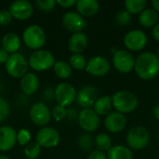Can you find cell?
<instances>
[{
	"instance_id": "obj_22",
	"label": "cell",
	"mask_w": 159,
	"mask_h": 159,
	"mask_svg": "<svg viewBox=\"0 0 159 159\" xmlns=\"http://www.w3.org/2000/svg\"><path fill=\"white\" fill-rule=\"evenodd\" d=\"M1 45L4 50L7 53L13 54L16 53L20 47V38L14 33H7L2 37Z\"/></svg>"
},
{
	"instance_id": "obj_23",
	"label": "cell",
	"mask_w": 159,
	"mask_h": 159,
	"mask_svg": "<svg viewBox=\"0 0 159 159\" xmlns=\"http://www.w3.org/2000/svg\"><path fill=\"white\" fill-rule=\"evenodd\" d=\"M158 13L153 8H145L139 16V21L145 28L155 27L158 23Z\"/></svg>"
},
{
	"instance_id": "obj_6",
	"label": "cell",
	"mask_w": 159,
	"mask_h": 159,
	"mask_svg": "<svg viewBox=\"0 0 159 159\" xmlns=\"http://www.w3.org/2000/svg\"><path fill=\"white\" fill-rule=\"evenodd\" d=\"M150 142V134L148 130L143 127L132 128L127 135V143L131 149L142 150Z\"/></svg>"
},
{
	"instance_id": "obj_46",
	"label": "cell",
	"mask_w": 159,
	"mask_h": 159,
	"mask_svg": "<svg viewBox=\"0 0 159 159\" xmlns=\"http://www.w3.org/2000/svg\"><path fill=\"white\" fill-rule=\"evenodd\" d=\"M3 89H4V86H3V83H2V81L0 80V93L2 92Z\"/></svg>"
},
{
	"instance_id": "obj_10",
	"label": "cell",
	"mask_w": 159,
	"mask_h": 159,
	"mask_svg": "<svg viewBox=\"0 0 159 159\" xmlns=\"http://www.w3.org/2000/svg\"><path fill=\"white\" fill-rule=\"evenodd\" d=\"M35 142L44 148L55 147L60 143V133L52 127H43L37 131Z\"/></svg>"
},
{
	"instance_id": "obj_7",
	"label": "cell",
	"mask_w": 159,
	"mask_h": 159,
	"mask_svg": "<svg viewBox=\"0 0 159 159\" xmlns=\"http://www.w3.org/2000/svg\"><path fill=\"white\" fill-rule=\"evenodd\" d=\"M29 116L35 126L43 127L50 121L51 111L44 102H38L31 106Z\"/></svg>"
},
{
	"instance_id": "obj_16",
	"label": "cell",
	"mask_w": 159,
	"mask_h": 159,
	"mask_svg": "<svg viewBox=\"0 0 159 159\" xmlns=\"http://www.w3.org/2000/svg\"><path fill=\"white\" fill-rule=\"evenodd\" d=\"M97 95L98 92L96 88L90 85H87L81 88L79 91L76 93L75 101L81 107H83V109L90 108L94 105L95 102L97 101Z\"/></svg>"
},
{
	"instance_id": "obj_26",
	"label": "cell",
	"mask_w": 159,
	"mask_h": 159,
	"mask_svg": "<svg viewBox=\"0 0 159 159\" xmlns=\"http://www.w3.org/2000/svg\"><path fill=\"white\" fill-rule=\"evenodd\" d=\"M54 73L56 74V75L61 79H66L68 77L71 76L72 75V67L71 65L63 61H58L55 62L54 66Z\"/></svg>"
},
{
	"instance_id": "obj_28",
	"label": "cell",
	"mask_w": 159,
	"mask_h": 159,
	"mask_svg": "<svg viewBox=\"0 0 159 159\" xmlns=\"http://www.w3.org/2000/svg\"><path fill=\"white\" fill-rule=\"evenodd\" d=\"M94 144L96 145L98 150L102 152H105L112 147V140L109 137V135L105 133H100L95 137Z\"/></svg>"
},
{
	"instance_id": "obj_31",
	"label": "cell",
	"mask_w": 159,
	"mask_h": 159,
	"mask_svg": "<svg viewBox=\"0 0 159 159\" xmlns=\"http://www.w3.org/2000/svg\"><path fill=\"white\" fill-rule=\"evenodd\" d=\"M94 144V140L90 134H82L78 139V145L84 152L91 151Z\"/></svg>"
},
{
	"instance_id": "obj_2",
	"label": "cell",
	"mask_w": 159,
	"mask_h": 159,
	"mask_svg": "<svg viewBox=\"0 0 159 159\" xmlns=\"http://www.w3.org/2000/svg\"><path fill=\"white\" fill-rule=\"evenodd\" d=\"M112 103L116 112L121 114H129L138 107V98L129 91H118L113 94Z\"/></svg>"
},
{
	"instance_id": "obj_40",
	"label": "cell",
	"mask_w": 159,
	"mask_h": 159,
	"mask_svg": "<svg viewBox=\"0 0 159 159\" xmlns=\"http://www.w3.org/2000/svg\"><path fill=\"white\" fill-rule=\"evenodd\" d=\"M88 159H107V155L100 150H94L89 154Z\"/></svg>"
},
{
	"instance_id": "obj_35",
	"label": "cell",
	"mask_w": 159,
	"mask_h": 159,
	"mask_svg": "<svg viewBox=\"0 0 159 159\" xmlns=\"http://www.w3.org/2000/svg\"><path fill=\"white\" fill-rule=\"evenodd\" d=\"M66 111H67V109L65 107H62V106L57 104L51 110V116L56 121H61L66 117Z\"/></svg>"
},
{
	"instance_id": "obj_34",
	"label": "cell",
	"mask_w": 159,
	"mask_h": 159,
	"mask_svg": "<svg viewBox=\"0 0 159 159\" xmlns=\"http://www.w3.org/2000/svg\"><path fill=\"white\" fill-rule=\"evenodd\" d=\"M10 114L9 103L4 98L0 97V122L5 121Z\"/></svg>"
},
{
	"instance_id": "obj_30",
	"label": "cell",
	"mask_w": 159,
	"mask_h": 159,
	"mask_svg": "<svg viewBox=\"0 0 159 159\" xmlns=\"http://www.w3.org/2000/svg\"><path fill=\"white\" fill-rule=\"evenodd\" d=\"M70 65L72 68L75 70H84L87 67V61L86 58L82 54H73L70 57Z\"/></svg>"
},
{
	"instance_id": "obj_18",
	"label": "cell",
	"mask_w": 159,
	"mask_h": 159,
	"mask_svg": "<svg viewBox=\"0 0 159 159\" xmlns=\"http://www.w3.org/2000/svg\"><path fill=\"white\" fill-rule=\"evenodd\" d=\"M17 143V132L10 126L0 127V151L7 152Z\"/></svg>"
},
{
	"instance_id": "obj_19",
	"label": "cell",
	"mask_w": 159,
	"mask_h": 159,
	"mask_svg": "<svg viewBox=\"0 0 159 159\" xmlns=\"http://www.w3.org/2000/svg\"><path fill=\"white\" fill-rule=\"evenodd\" d=\"M20 89L24 95L31 96L36 92L39 87V79L34 73H27L20 78Z\"/></svg>"
},
{
	"instance_id": "obj_11",
	"label": "cell",
	"mask_w": 159,
	"mask_h": 159,
	"mask_svg": "<svg viewBox=\"0 0 159 159\" xmlns=\"http://www.w3.org/2000/svg\"><path fill=\"white\" fill-rule=\"evenodd\" d=\"M78 123L82 129L87 132L95 131L100 125V117L91 108H85L79 112Z\"/></svg>"
},
{
	"instance_id": "obj_12",
	"label": "cell",
	"mask_w": 159,
	"mask_h": 159,
	"mask_svg": "<svg viewBox=\"0 0 159 159\" xmlns=\"http://www.w3.org/2000/svg\"><path fill=\"white\" fill-rule=\"evenodd\" d=\"M124 44L129 50H142L147 44V35L141 30H131L125 35Z\"/></svg>"
},
{
	"instance_id": "obj_17",
	"label": "cell",
	"mask_w": 159,
	"mask_h": 159,
	"mask_svg": "<svg viewBox=\"0 0 159 159\" xmlns=\"http://www.w3.org/2000/svg\"><path fill=\"white\" fill-rule=\"evenodd\" d=\"M127 125L126 116L118 112H111L104 119L105 129L112 133H118L122 131Z\"/></svg>"
},
{
	"instance_id": "obj_25",
	"label": "cell",
	"mask_w": 159,
	"mask_h": 159,
	"mask_svg": "<svg viewBox=\"0 0 159 159\" xmlns=\"http://www.w3.org/2000/svg\"><path fill=\"white\" fill-rule=\"evenodd\" d=\"M113 107L112 98L110 96H102L97 99L93 105V110L98 116H107Z\"/></svg>"
},
{
	"instance_id": "obj_37",
	"label": "cell",
	"mask_w": 159,
	"mask_h": 159,
	"mask_svg": "<svg viewBox=\"0 0 159 159\" xmlns=\"http://www.w3.org/2000/svg\"><path fill=\"white\" fill-rule=\"evenodd\" d=\"M41 98L44 102H52L55 99V89L52 87H47L42 91Z\"/></svg>"
},
{
	"instance_id": "obj_44",
	"label": "cell",
	"mask_w": 159,
	"mask_h": 159,
	"mask_svg": "<svg viewBox=\"0 0 159 159\" xmlns=\"http://www.w3.org/2000/svg\"><path fill=\"white\" fill-rule=\"evenodd\" d=\"M152 6H153V9H155L157 13H159V0H153Z\"/></svg>"
},
{
	"instance_id": "obj_3",
	"label": "cell",
	"mask_w": 159,
	"mask_h": 159,
	"mask_svg": "<svg viewBox=\"0 0 159 159\" xmlns=\"http://www.w3.org/2000/svg\"><path fill=\"white\" fill-rule=\"evenodd\" d=\"M53 54L46 49H38L33 52L29 58V66L34 71L42 72L50 69L55 64Z\"/></svg>"
},
{
	"instance_id": "obj_8",
	"label": "cell",
	"mask_w": 159,
	"mask_h": 159,
	"mask_svg": "<svg viewBox=\"0 0 159 159\" xmlns=\"http://www.w3.org/2000/svg\"><path fill=\"white\" fill-rule=\"evenodd\" d=\"M55 100L58 105L65 108L70 106L76 100L75 89L69 83H60L55 88Z\"/></svg>"
},
{
	"instance_id": "obj_27",
	"label": "cell",
	"mask_w": 159,
	"mask_h": 159,
	"mask_svg": "<svg viewBox=\"0 0 159 159\" xmlns=\"http://www.w3.org/2000/svg\"><path fill=\"white\" fill-rule=\"evenodd\" d=\"M147 5L146 0H126L125 1V7L126 10L129 14H137L142 13Z\"/></svg>"
},
{
	"instance_id": "obj_15",
	"label": "cell",
	"mask_w": 159,
	"mask_h": 159,
	"mask_svg": "<svg viewBox=\"0 0 159 159\" xmlns=\"http://www.w3.org/2000/svg\"><path fill=\"white\" fill-rule=\"evenodd\" d=\"M8 11L13 18L23 20L29 19L33 15L34 7L29 1L17 0L10 4Z\"/></svg>"
},
{
	"instance_id": "obj_13",
	"label": "cell",
	"mask_w": 159,
	"mask_h": 159,
	"mask_svg": "<svg viewBox=\"0 0 159 159\" xmlns=\"http://www.w3.org/2000/svg\"><path fill=\"white\" fill-rule=\"evenodd\" d=\"M61 20L63 27L67 31L74 34L82 32V30L87 26V21L85 20L84 17H82L78 12L75 11H68L64 13Z\"/></svg>"
},
{
	"instance_id": "obj_45",
	"label": "cell",
	"mask_w": 159,
	"mask_h": 159,
	"mask_svg": "<svg viewBox=\"0 0 159 159\" xmlns=\"http://www.w3.org/2000/svg\"><path fill=\"white\" fill-rule=\"evenodd\" d=\"M153 114H154L155 117H156L157 120H159V104H157V105L154 108Z\"/></svg>"
},
{
	"instance_id": "obj_20",
	"label": "cell",
	"mask_w": 159,
	"mask_h": 159,
	"mask_svg": "<svg viewBox=\"0 0 159 159\" xmlns=\"http://www.w3.org/2000/svg\"><path fill=\"white\" fill-rule=\"evenodd\" d=\"M88 37L86 34L80 32L73 34L68 41V48L73 54H81L88 47Z\"/></svg>"
},
{
	"instance_id": "obj_21",
	"label": "cell",
	"mask_w": 159,
	"mask_h": 159,
	"mask_svg": "<svg viewBox=\"0 0 159 159\" xmlns=\"http://www.w3.org/2000/svg\"><path fill=\"white\" fill-rule=\"evenodd\" d=\"M75 6L77 12L82 17H92L100 9V4L97 0H78Z\"/></svg>"
},
{
	"instance_id": "obj_48",
	"label": "cell",
	"mask_w": 159,
	"mask_h": 159,
	"mask_svg": "<svg viewBox=\"0 0 159 159\" xmlns=\"http://www.w3.org/2000/svg\"><path fill=\"white\" fill-rule=\"evenodd\" d=\"M157 57H158V59H159V48H158V49H157Z\"/></svg>"
},
{
	"instance_id": "obj_38",
	"label": "cell",
	"mask_w": 159,
	"mask_h": 159,
	"mask_svg": "<svg viewBox=\"0 0 159 159\" xmlns=\"http://www.w3.org/2000/svg\"><path fill=\"white\" fill-rule=\"evenodd\" d=\"M12 16L10 14V12L8 10H0V25L2 26H6L8 25L11 20H12Z\"/></svg>"
},
{
	"instance_id": "obj_24",
	"label": "cell",
	"mask_w": 159,
	"mask_h": 159,
	"mask_svg": "<svg viewBox=\"0 0 159 159\" xmlns=\"http://www.w3.org/2000/svg\"><path fill=\"white\" fill-rule=\"evenodd\" d=\"M133 155L129 148L124 145L112 146L107 151V159H132Z\"/></svg>"
},
{
	"instance_id": "obj_9",
	"label": "cell",
	"mask_w": 159,
	"mask_h": 159,
	"mask_svg": "<svg viewBox=\"0 0 159 159\" xmlns=\"http://www.w3.org/2000/svg\"><path fill=\"white\" fill-rule=\"evenodd\" d=\"M113 63L118 72L128 74L134 69L135 59L129 50L120 49L114 53Z\"/></svg>"
},
{
	"instance_id": "obj_14",
	"label": "cell",
	"mask_w": 159,
	"mask_h": 159,
	"mask_svg": "<svg viewBox=\"0 0 159 159\" xmlns=\"http://www.w3.org/2000/svg\"><path fill=\"white\" fill-rule=\"evenodd\" d=\"M110 67V62L106 58L95 56L88 61L86 71L94 76H104L109 73Z\"/></svg>"
},
{
	"instance_id": "obj_5",
	"label": "cell",
	"mask_w": 159,
	"mask_h": 159,
	"mask_svg": "<svg viewBox=\"0 0 159 159\" xmlns=\"http://www.w3.org/2000/svg\"><path fill=\"white\" fill-rule=\"evenodd\" d=\"M22 40L29 48L38 50L46 43L45 31L38 25H30L23 31Z\"/></svg>"
},
{
	"instance_id": "obj_41",
	"label": "cell",
	"mask_w": 159,
	"mask_h": 159,
	"mask_svg": "<svg viewBox=\"0 0 159 159\" xmlns=\"http://www.w3.org/2000/svg\"><path fill=\"white\" fill-rule=\"evenodd\" d=\"M57 4L64 8H69V7L76 5V1L75 0H59V1H57Z\"/></svg>"
},
{
	"instance_id": "obj_29",
	"label": "cell",
	"mask_w": 159,
	"mask_h": 159,
	"mask_svg": "<svg viewBox=\"0 0 159 159\" xmlns=\"http://www.w3.org/2000/svg\"><path fill=\"white\" fill-rule=\"evenodd\" d=\"M41 153V146L36 142L29 143L24 148V156L28 159H35Z\"/></svg>"
},
{
	"instance_id": "obj_43",
	"label": "cell",
	"mask_w": 159,
	"mask_h": 159,
	"mask_svg": "<svg viewBox=\"0 0 159 159\" xmlns=\"http://www.w3.org/2000/svg\"><path fill=\"white\" fill-rule=\"evenodd\" d=\"M152 34H153V36H154V38H155L156 40L159 41V22L155 26V27H153Z\"/></svg>"
},
{
	"instance_id": "obj_33",
	"label": "cell",
	"mask_w": 159,
	"mask_h": 159,
	"mask_svg": "<svg viewBox=\"0 0 159 159\" xmlns=\"http://www.w3.org/2000/svg\"><path fill=\"white\" fill-rule=\"evenodd\" d=\"M35 5L38 7V9L42 10V11H51L55 8L56 5H57V1L55 0H36L35 1Z\"/></svg>"
},
{
	"instance_id": "obj_1",
	"label": "cell",
	"mask_w": 159,
	"mask_h": 159,
	"mask_svg": "<svg viewBox=\"0 0 159 159\" xmlns=\"http://www.w3.org/2000/svg\"><path fill=\"white\" fill-rule=\"evenodd\" d=\"M134 70L143 80H152L159 74L158 57L152 52H143L135 59Z\"/></svg>"
},
{
	"instance_id": "obj_39",
	"label": "cell",
	"mask_w": 159,
	"mask_h": 159,
	"mask_svg": "<svg viewBox=\"0 0 159 159\" xmlns=\"http://www.w3.org/2000/svg\"><path fill=\"white\" fill-rule=\"evenodd\" d=\"M78 116H79V113L75 108H68L66 111V117L71 121L78 120Z\"/></svg>"
},
{
	"instance_id": "obj_36",
	"label": "cell",
	"mask_w": 159,
	"mask_h": 159,
	"mask_svg": "<svg viewBox=\"0 0 159 159\" xmlns=\"http://www.w3.org/2000/svg\"><path fill=\"white\" fill-rule=\"evenodd\" d=\"M116 20L120 25H128L131 21V14H129L127 10H121L116 14Z\"/></svg>"
},
{
	"instance_id": "obj_32",
	"label": "cell",
	"mask_w": 159,
	"mask_h": 159,
	"mask_svg": "<svg viewBox=\"0 0 159 159\" xmlns=\"http://www.w3.org/2000/svg\"><path fill=\"white\" fill-rule=\"evenodd\" d=\"M31 140V132L26 129H21L17 132V142L20 146L27 145Z\"/></svg>"
},
{
	"instance_id": "obj_4",
	"label": "cell",
	"mask_w": 159,
	"mask_h": 159,
	"mask_svg": "<svg viewBox=\"0 0 159 159\" xmlns=\"http://www.w3.org/2000/svg\"><path fill=\"white\" fill-rule=\"evenodd\" d=\"M5 64L7 73L14 78H21L28 73V61L19 52L10 54Z\"/></svg>"
},
{
	"instance_id": "obj_47",
	"label": "cell",
	"mask_w": 159,
	"mask_h": 159,
	"mask_svg": "<svg viewBox=\"0 0 159 159\" xmlns=\"http://www.w3.org/2000/svg\"><path fill=\"white\" fill-rule=\"evenodd\" d=\"M0 159H10L9 157H7V156H4V155H0Z\"/></svg>"
},
{
	"instance_id": "obj_42",
	"label": "cell",
	"mask_w": 159,
	"mask_h": 159,
	"mask_svg": "<svg viewBox=\"0 0 159 159\" xmlns=\"http://www.w3.org/2000/svg\"><path fill=\"white\" fill-rule=\"evenodd\" d=\"M8 57H9L8 53L1 48H0V63H6Z\"/></svg>"
}]
</instances>
